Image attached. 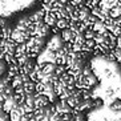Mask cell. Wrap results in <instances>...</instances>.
Segmentation results:
<instances>
[{"label":"cell","instance_id":"9a60e30c","mask_svg":"<svg viewBox=\"0 0 121 121\" xmlns=\"http://www.w3.org/2000/svg\"><path fill=\"white\" fill-rule=\"evenodd\" d=\"M69 22H71V20H69V19H59V20H57L56 22V27L59 29H60V31H63V29H67V28H69Z\"/></svg>","mask_w":121,"mask_h":121},{"label":"cell","instance_id":"8992f818","mask_svg":"<svg viewBox=\"0 0 121 121\" xmlns=\"http://www.w3.org/2000/svg\"><path fill=\"white\" fill-rule=\"evenodd\" d=\"M60 36H61V39H63L64 43H73L76 33L73 32L71 28H67V29H63V31H61Z\"/></svg>","mask_w":121,"mask_h":121},{"label":"cell","instance_id":"ffe728a7","mask_svg":"<svg viewBox=\"0 0 121 121\" xmlns=\"http://www.w3.org/2000/svg\"><path fill=\"white\" fill-rule=\"evenodd\" d=\"M114 25H117V27H121V16L117 19H114Z\"/></svg>","mask_w":121,"mask_h":121},{"label":"cell","instance_id":"44dd1931","mask_svg":"<svg viewBox=\"0 0 121 121\" xmlns=\"http://www.w3.org/2000/svg\"><path fill=\"white\" fill-rule=\"evenodd\" d=\"M37 1H40V3H43V1H44V0H37Z\"/></svg>","mask_w":121,"mask_h":121},{"label":"cell","instance_id":"7a4b0ae2","mask_svg":"<svg viewBox=\"0 0 121 121\" xmlns=\"http://www.w3.org/2000/svg\"><path fill=\"white\" fill-rule=\"evenodd\" d=\"M31 37V33L28 31H20V29H16L13 28V32L11 35V40L15 41L16 44H23V43H27Z\"/></svg>","mask_w":121,"mask_h":121},{"label":"cell","instance_id":"52a82bcc","mask_svg":"<svg viewBox=\"0 0 121 121\" xmlns=\"http://www.w3.org/2000/svg\"><path fill=\"white\" fill-rule=\"evenodd\" d=\"M49 99L45 96V95H40V93H36V103H35V109L37 108H43V107H47L49 104Z\"/></svg>","mask_w":121,"mask_h":121},{"label":"cell","instance_id":"30bf717a","mask_svg":"<svg viewBox=\"0 0 121 121\" xmlns=\"http://www.w3.org/2000/svg\"><path fill=\"white\" fill-rule=\"evenodd\" d=\"M56 22H57V19H56V15L53 12H48V13L44 15V23L47 25H49L51 28L56 25Z\"/></svg>","mask_w":121,"mask_h":121},{"label":"cell","instance_id":"4fadbf2b","mask_svg":"<svg viewBox=\"0 0 121 121\" xmlns=\"http://www.w3.org/2000/svg\"><path fill=\"white\" fill-rule=\"evenodd\" d=\"M109 16L113 19H117L121 16V1H118V4L116 7H113L112 9L109 11Z\"/></svg>","mask_w":121,"mask_h":121},{"label":"cell","instance_id":"7402d4cb","mask_svg":"<svg viewBox=\"0 0 121 121\" xmlns=\"http://www.w3.org/2000/svg\"><path fill=\"white\" fill-rule=\"evenodd\" d=\"M12 1H20V0H12Z\"/></svg>","mask_w":121,"mask_h":121},{"label":"cell","instance_id":"5bb4252c","mask_svg":"<svg viewBox=\"0 0 121 121\" xmlns=\"http://www.w3.org/2000/svg\"><path fill=\"white\" fill-rule=\"evenodd\" d=\"M92 29L95 31V32H99V33H105V32H107L105 24H104V22H101V20H99L97 23H95L93 27H92Z\"/></svg>","mask_w":121,"mask_h":121},{"label":"cell","instance_id":"6da1fadb","mask_svg":"<svg viewBox=\"0 0 121 121\" xmlns=\"http://www.w3.org/2000/svg\"><path fill=\"white\" fill-rule=\"evenodd\" d=\"M53 107H55V112L59 113V114H69V113H73V112H75V109H73L65 100H61V99H57L56 101H55Z\"/></svg>","mask_w":121,"mask_h":121},{"label":"cell","instance_id":"5b68a950","mask_svg":"<svg viewBox=\"0 0 121 121\" xmlns=\"http://www.w3.org/2000/svg\"><path fill=\"white\" fill-rule=\"evenodd\" d=\"M39 64L43 73H45V75H55V71H56V64L55 63L45 61V63H39Z\"/></svg>","mask_w":121,"mask_h":121},{"label":"cell","instance_id":"3957f363","mask_svg":"<svg viewBox=\"0 0 121 121\" xmlns=\"http://www.w3.org/2000/svg\"><path fill=\"white\" fill-rule=\"evenodd\" d=\"M63 44H64V41H63V39H61V36L53 35L48 41H47V49L53 51L55 52V51H57L60 47H63Z\"/></svg>","mask_w":121,"mask_h":121},{"label":"cell","instance_id":"8fae6325","mask_svg":"<svg viewBox=\"0 0 121 121\" xmlns=\"http://www.w3.org/2000/svg\"><path fill=\"white\" fill-rule=\"evenodd\" d=\"M23 84H24V80H23V76L20 75V73L15 75L13 77L11 78V85L13 86L15 89L19 88V86H23Z\"/></svg>","mask_w":121,"mask_h":121},{"label":"cell","instance_id":"ac0fdd59","mask_svg":"<svg viewBox=\"0 0 121 121\" xmlns=\"http://www.w3.org/2000/svg\"><path fill=\"white\" fill-rule=\"evenodd\" d=\"M112 33H113L114 36H121V27H117V25H116V27H114L113 28V31H112Z\"/></svg>","mask_w":121,"mask_h":121},{"label":"cell","instance_id":"e0dca14e","mask_svg":"<svg viewBox=\"0 0 121 121\" xmlns=\"http://www.w3.org/2000/svg\"><path fill=\"white\" fill-rule=\"evenodd\" d=\"M105 95H107V97H114L116 89H114L113 86H108V88L105 89Z\"/></svg>","mask_w":121,"mask_h":121},{"label":"cell","instance_id":"7c38bea8","mask_svg":"<svg viewBox=\"0 0 121 121\" xmlns=\"http://www.w3.org/2000/svg\"><path fill=\"white\" fill-rule=\"evenodd\" d=\"M109 109L113 112H121V99H118V97L113 99V101L109 104Z\"/></svg>","mask_w":121,"mask_h":121},{"label":"cell","instance_id":"9c48e42d","mask_svg":"<svg viewBox=\"0 0 121 121\" xmlns=\"http://www.w3.org/2000/svg\"><path fill=\"white\" fill-rule=\"evenodd\" d=\"M36 84L33 80H28L23 84V88L25 91V95H32V93H36Z\"/></svg>","mask_w":121,"mask_h":121},{"label":"cell","instance_id":"2e32d148","mask_svg":"<svg viewBox=\"0 0 121 121\" xmlns=\"http://www.w3.org/2000/svg\"><path fill=\"white\" fill-rule=\"evenodd\" d=\"M95 35H96V32L93 31L92 28H88L84 32V36H85V39H95Z\"/></svg>","mask_w":121,"mask_h":121},{"label":"cell","instance_id":"d6986e66","mask_svg":"<svg viewBox=\"0 0 121 121\" xmlns=\"http://www.w3.org/2000/svg\"><path fill=\"white\" fill-rule=\"evenodd\" d=\"M5 25H7V20L4 19V16H1V17H0V28H3Z\"/></svg>","mask_w":121,"mask_h":121},{"label":"cell","instance_id":"ba28073f","mask_svg":"<svg viewBox=\"0 0 121 121\" xmlns=\"http://www.w3.org/2000/svg\"><path fill=\"white\" fill-rule=\"evenodd\" d=\"M44 15H45V12L43 9H39V11H35L31 15H28V17L31 20V23H37V22H43L44 20Z\"/></svg>","mask_w":121,"mask_h":121},{"label":"cell","instance_id":"277c9868","mask_svg":"<svg viewBox=\"0 0 121 121\" xmlns=\"http://www.w3.org/2000/svg\"><path fill=\"white\" fill-rule=\"evenodd\" d=\"M17 107H19V104H17V101H16V99H15V96L8 97V99H5L3 101V109H4V112H7V113H11L12 110Z\"/></svg>","mask_w":121,"mask_h":121}]
</instances>
